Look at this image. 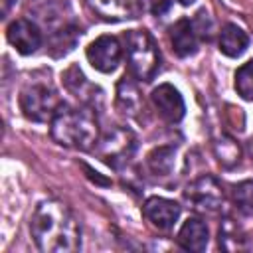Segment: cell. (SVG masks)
<instances>
[{
	"instance_id": "1",
	"label": "cell",
	"mask_w": 253,
	"mask_h": 253,
	"mask_svg": "<svg viewBox=\"0 0 253 253\" xmlns=\"http://www.w3.org/2000/svg\"><path fill=\"white\" fill-rule=\"evenodd\" d=\"M30 231L38 249L45 253H71L81 247L79 223L59 200H43L36 206Z\"/></svg>"
},
{
	"instance_id": "2",
	"label": "cell",
	"mask_w": 253,
	"mask_h": 253,
	"mask_svg": "<svg viewBox=\"0 0 253 253\" xmlns=\"http://www.w3.org/2000/svg\"><path fill=\"white\" fill-rule=\"evenodd\" d=\"M51 138L67 148L89 150L99 140V125L95 109L85 105L81 109L63 107L51 121Z\"/></svg>"
},
{
	"instance_id": "3",
	"label": "cell",
	"mask_w": 253,
	"mask_h": 253,
	"mask_svg": "<svg viewBox=\"0 0 253 253\" xmlns=\"http://www.w3.org/2000/svg\"><path fill=\"white\" fill-rule=\"evenodd\" d=\"M128 69L138 81H152L160 69V51L152 36L144 30H130L126 34Z\"/></svg>"
},
{
	"instance_id": "4",
	"label": "cell",
	"mask_w": 253,
	"mask_h": 253,
	"mask_svg": "<svg viewBox=\"0 0 253 253\" xmlns=\"http://www.w3.org/2000/svg\"><path fill=\"white\" fill-rule=\"evenodd\" d=\"M63 107L65 103L47 85H32L20 93V109L34 123H51Z\"/></svg>"
},
{
	"instance_id": "5",
	"label": "cell",
	"mask_w": 253,
	"mask_h": 253,
	"mask_svg": "<svg viewBox=\"0 0 253 253\" xmlns=\"http://www.w3.org/2000/svg\"><path fill=\"white\" fill-rule=\"evenodd\" d=\"M136 150V138L132 134V130L128 128H121L115 126L111 128L101 140H97L95 144V152L97 156L109 164L115 170H121L128 164V160L132 158Z\"/></svg>"
},
{
	"instance_id": "6",
	"label": "cell",
	"mask_w": 253,
	"mask_h": 253,
	"mask_svg": "<svg viewBox=\"0 0 253 253\" xmlns=\"http://www.w3.org/2000/svg\"><path fill=\"white\" fill-rule=\"evenodd\" d=\"M184 198L192 206V210L202 213H217L223 206V190L217 184V180L210 174L196 178L186 188Z\"/></svg>"
},
{
	"instance_id": "7",
	"label": "cell",
	"mask_w": 253,
	"mask_h": 253,
	"mask_svg": "<svg viewBox=\"0 0 253 253\" xmlns=\"http://www.w3.org/2000/svg\"><path fill=\"white\" fill-rule=\"evenodd\" d=\"M123 57V47L115 36H101L87 47L89 63L101 73H113Z\"/></svg>"
},
{
	"instance_id": "8",
	"label": "cell",
	"mask_w": 253,
	"mask_h": 253,
	"mask_svg": "<svg viewBox=\"0 0 253 253\" xmlns=\"http://www.w3.org/2000/svg\"><path fill=\"white\" fill-rule=\"evenodd\" d=\"M6 38L16 47V51L22 53V55H32L42 45V32H40V28H38L36 22L28 20V18L14 20L8 26V30H6Z\"/></svg>"
},
{
	"instance_id": "9",
	"label": "cell",
	"mask_w": 253,
	"mask_h": 253,
	"mask_svg": "<svg viewBox=\"0 0 253 253\" xmlns=\"http://www.w3.org/2000/svg\"><path fill=\"white\" fill-rule=\"evenodd\" d=\"M152 105L156 107V111L160 113L162 119H166L168 123H180L186 115V105L184 99L180 95V91L170 85V83H162L156 89H152L150 93Z\"/></svg>"
},
{
	"instance_id": "10",
	"label": "cell",
	"mask_w": 253,
	"mask_h": 253,
	"mask_svg": "<svg viewBox=\"0 0 253 253\" xmlns=\"http://www.w3.org/2000/svg\"><path fill=\"white\" fill-rule=\"evenodd\" d=\"M144 217L158 229H170L180 217V206L174 200L152 196L142 206Z\"/></svg>"
},
{
	"instance_id": "11",
	"label": "cell",
	"mask_w": 253,
	"mask_h": 253,
	"mask_svg": "<svg viewBox=\"0 0 253 253\" xmlns=\"http://www.w3.org/2000/svg\"><path fill=\"white\" fill-rule=\"evenodd\" d=\"M170 43L178 57H190L198 51V34L194 30L192 20L180 18L170 28Z\"/></svg>"
},
{
	"instance_id": "12",
	"label": "cell",
	"mask_w": 253,
	"mask_h": 253,
	"mask_svg": "<svg viewBox=\"0 0 253 253\" xmlns=\"http://www.w3.org/2000/svg\"><path fill=\"white\" fill-rule=\"evenodd\" d=\"M176 241H178V245L182 249L200 253V251H204L208 247V241H210L208 225L200 217H188L184 221V225L180 227Z\"/></svg>"
},
{
	"instance_id": "13",
	"label": "cell",
	"mask_w": 253,
	"mask_h": 253,
	"mask_svg": "<svg viewBox=\"0 0 253 253\" xmlns=\"http://www.w3.org/2000/svg\"><path fill=\"white\" fill-rule=\"evenodd\" d=\"M117 107L123 115H128V117H136L142 109V97H140L138 85L128 75H125L117 83Z\"/></svg>"
},
{
	"instance_id": "14",
	"label": "cell",
	"mask_w": 253,
	"mask_h": 253,
	"mask_svg": "<svg viewBox=\"0 0 253 253\" xmlns=\"http://www.w3.org/2000/svg\"><path fill=\"white\" fill-rule=\"evenodd\" d=\"M81 36V30L75 26V24H61L59 28H55L51 34H49V42H47V49L53 57H63L67 55L77 40Z\"/></svg>"
},
{
	"instance_id": "15",
	"label": "cell",
	"mask_w": 253,
	"mask_h": 253,
	"mask_svg": "<svg viewBox=\"0 0 253 253\" xmlns=\"http://www.w3.org/2000/svg\"><path fill=\"white\" fill-rule=\"evenodd\" d=\"M249 45V36L237 24H225L219 32V51L227 57H239Z\"/></svg>"
},
{
	"instance_id": "16",
	"label": "cell",
	"mask_w": 253,
	"mask_h": 253,
	"mask_svg": "<svg viewBox=\"0 0 253 253\" xmlns=\"http://www.w3.org/2000/svg\"><path fill=\"white\" fill-rule=\"evenodd\" d=\"M63 81H65V87L77 97V99H81L85 105H93L95 103V99H97V95H91V93H95V91H99L93 83H89L87 81V77L81 73V69L79 67H75V65H71L65 73H63Z\"/></svg>"
},
{
	"instance_id": "17",
	"label": "cell",
	"mask_w": 253,
	"mask_h": 253,
	"mask_svg": "<svg viewBox=\"0 0 253 253\" xmlns=\"http://www.w3.org/2000/svg\"><path fill=\"white\" fill-rule=\"evenodd\" d=\"M174 164H176V148L174 146H156L154 150L148 152L146 156V166L148 170L154 174V176H170L172 170H174Z\"/></svg>"
},
{
	"instance_id": "18",
	"label": "cell",
	"mask_w": 253,
	"mask_h": 253,
	"mask_svg": "<svg viewBox=\"0 0 253 253\" xmlns=\"http://www.w3.org/2000/svg\"><path fill=\"white\" fill-rule=\"evenodd\" d=\"M93 14L105 22H123L130 18V8L123 0H85Z\"/></svg>"
},
{
	"instance_id": "19",
	"label": "cell",
	"mask_w": 253,
	"mask_h": 253,
	"mask_svg": "<svg viewBox=\"0 0 253 253\" xmlns=\"http://www.w3.org/2000/svg\"><path fill=\"white\" fill-rule=\"evenodd\" d=\"M213 150H215V156H217L219 164L225 166V168H233V166L239 162V158H241L239 144H237L231 136H227V134H221V136L215 140Z\"/></svg>"
},
{
	"instance_id": "20",
	"label": "cell",
	"mask_w": 253,
	"mask_h": 253,
	"mask_svg": "<svg viewBox=\"0 0 253 253\" xmlns=\"http://www.w3.org/2000/svg\"><path fill=\"white\" fill-rule=\"evenodd\" d=\"M219 245L225 251H237L245 247V237L239 229L237 223H233V219L225 217L219 225Z\"/></svg>"
},
{
	"instance_id": "21",
	"label": "cell",
	"mask_w": 253,
	"mask_h": 253,
	"mask_svg": "<svg viewBox=\"0 0 253 253\" xmlns=\"http://www.w3.org/2000/svg\"><path fill=\"white\" fill-rule=\"evenodd\" d=\"M235 91L245 101H253V59L235 71Z\"/></svg>"
},
{
	"instance_id": "22",
	"label": "cell",
	"mask_w": 253,
	"mask_h": 253,
	"mask_svg": "<svg viewBox=\"0 0 253 253\" xmlns=\"http://www.w3.org/2000/svg\"><path fill=\"white\" fill-rule=\"evenodd\" d=\"M233 198H235V204L241 211L253 213V182L251 180L237 184L233 190Z\"/></svg>"
},
{
	"instance_id": "23",
	"label": "cell",
	"mask_w": 253,
	"mask_h": 253,
	"mask_svg": "<svg viewBox=\"0 0 253 253\" xmlns=\"http://www.w3.org/2000/svg\"><path fill=\"white\" fill-rule=\"evenodd\" d=\"M192 24H194V30H196L198 38H202L206 42H210L213 38V18L206 10H200L196 14V18L192 20Z\"/></svg>"
},
{
	"instance_id": "24",
	"label": "cell",
	"mask_w": 253,
	"mask_h": 253,
	"mask_svg": "<svg viewBox=\"0 0 253 253\" xmlns=\"http://www.w3.org/2000/svg\"><path fill=\"white\" fill-rule=\"evenodd\" d=\"M172 0H138V8L150 16H162L170 10Z\"/></svg>"
},
{
	"instance_id": "25",
	"label": "cell",
	"mask_w": 253,
	"mask_h": 253,
	"mask_svg": "<svg viewBox=\"0 0 253 253\" xmlns=\"http://www.w3.org/2000/svg\"><path fill=\"white\" fill-rule=\"evenodd\" d=\"M196 0H180V4H184V6H190V4H194Z\"/></svg>"
}]
</instances>
